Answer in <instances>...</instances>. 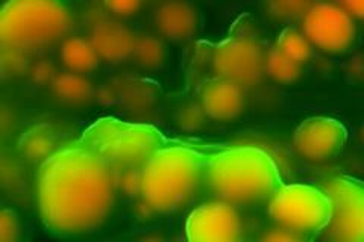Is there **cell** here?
<instances>
[{
    "mask_svg": "<svg viewBox=\"0 0 364 242\" xmlns=\"http://www.w3.org/2000/svg\"><path fill=\"white\" fill-rule=\"evenodd\" d=\"M116 188V171L90 148L79 141L56 148L38 171L41 220L60 235L91 232L109 215Z\"/></svg>",
    "mask_w": 364,
    "mask_h": 242,
    "instance_id": "1",
    "label": "cell"
},
{
    "mask_svg": "<svg viewBox=\"0 0 364 242\" xmlns=\"http://www.w3.org/2000/svg\"><path fill=\"white\" fill-rule=\"evenodd\" d=\"M210 192L231 204L270 199L282 187L278 164L258 147H234L214 155L203 170Z\"/></svg>",
    "mask_w": 364,
    "mask_h": 242,
    "instance_id": "2",
    "label": "cell"
},
{
    "mask_svg": "<svg viewBox=\"0 0 364 242\" xmlns=\"http://www.w3.org/2000/svg\"><path fill=\"white\" fill-rule=\"evenodd\" d=\"M203 158L186 145H163L141 168L140 195L154 212L170 214L184 207L203 177Z\"/></svg>",
    "mask_w": 364,
    "mask_h": 242,
    "instance_id": "3",
    "label": "cell"
},
{
    "mask_svg": "<svg viewBox=\"0 0 364 242\" xmlns=\"http://www.w3.org/2000/svg\"><path fill=\"white\" fill-rule=\"evenodd\" d=\"M72 23L64 0H8L0 14V40L4 48L40 50L64 40Z\"/></svg>",
    "mask_w": 364,
    "mask_h": 242,
    "instance_id": "4",
    "label": "cell"
},
{
    "mask_svg": "<svg viewBox=\"0 0 364 242\" xmlns=\"http://www.w3.org/2000/svg\"><path fill=\"white\" fill-rule=\"evenodd\" d=\"M82 145L102 158L116 171L143 168L158 148L166 145L163 133L151 124L99 119L84 131Z\"/></svg>",
    "mask_w": 364,
    "mask_h": 242,
    "instance_id": "5",
    "label": "cell"
},
{
    "mask_svg": "<svg viewBox=\"0 0 364 242\" xmlns=\"http://www.w3.org/2000/svg\"><path fill=\"white\" fill-rule=\"evenodd\" d=\"M331 212L333 203L326 191L302 183L282 185L269 199L272 220L302 238L323 232Z\"/></svg>",
    "mask_w": 364,
    "mask_h": 242,
    "instance_id": "6",
    "label": "cell"
},
{
    "mask_svg": "<svg viewBox=\"0 0 364 242\" xmlns=\"http://www.w3.org/2000/svg\"><path fill=\"white\" fill-rule=\"evenodd\" d=\"M325 191L333 203L331 220L323 230L325 239L364 242V185L348 177L326 180Z\"/></svg>",
    "mask_w": 364,
    "mask_h": 242,
    "instance_id": "7",
    "label": "cell"
},
{
    "mask_svg": "<svg viewBox=\"0 0 364 242\" xmlns=\"http://www.w3.org/2000/svg\"><path fill=\"white\" fill-rule=\"evenodd\" d=\"M266 52L250 37H232L213 50L211 67L215 77L240 87H254L266 75Z\"/></svg>",
    "mask_w": 364,
    "mask_h": 242,
    "instance_id": "8",
    "label": "cell"
},
{
    "mask_svg": "<svg viewBox=\"0 0 364 242\" xmlns=\"http://www.w3.org/2000/svg\"><path fill=\"white\" fill-rule=\"evenodd\" d=\"M302 33L313 45L325 52H345L355 38L352 17L340 5L313 4L302 17Z\"/></svg>",
    "mask_w": 364,
    "mask_h": 242,
    "instance_id": "9",
    "label": "cell"
},
{
    "mask_svg": "<svg viewBox=\"0 0 364 242\" xmlns=\"http://www.w3.org/2000/svg\"><path fill=\"white\" fill-rule=\"evenodd\" d=\"M186 233L193 242H235L242 238L243 226L235 207L219 200L193 211L186 224Z\"/></svg>",
    "mask_w": 364,
    "mask_h": 242,
    "instance_id": "10",
    "label": "cell"
},
{
    "mask_svg": "<svg viewBox=\"0 0 364 242\" xmlns=\"http://www.w3.org/2000/svg\"><path fill=\"white\" fill-rule=\"evenodd\" d=\"M348 131L337 120L313 117L305 120L294 132L293 145L298 155L313 163L333 159L343 148Z\"/></svg>",
    "mask_w": 364,
    "mask_h": 242,
    "instance_id": "11",
    "label": "cell"
},
{
    "mask_svg": "<svg viewBox=\"0 0 364 242\" xmlns=\"http://www.w3.org/2000/svg\"><path fill=\"white\" fill-rule=\"evenodd\" d=\"M199 105L210 119L234 120L245 108L243 87L222 77L207 80L199 89Z\"/></svg>",
    "mask_w": 364,
    "mask_h": 242,
    "instance_id": "12",
    "label": "cell"
},
{
    "mask_svg": "<svg viewBox=\"0 0 364 242\" xmlns=\"http://www.w3.org/2000/svg\"><path fill=\"white\" fill-rule=\"evenodd\" d=\"M91 44L100 60L108 62H123L134 55L136 37L127 28L116 21L104 20L96 23L90 35Z\"/></svg>",
    "mask_w": 364,
    "mask_h": 242,
    "instance_id": "13",
    "label": "cell"
},
{
    "mask_svg": "<svg viewBox=\"0 0 364 242\" xmlns=\"http://www.w3.org/2000/svg\"><path fill=\"white\" fill-rule=\"evenodd\" d=\"M155 26L163 37L172 41H186L198 29L195 8L184 2H167L155 11Z\"/></svg>",
    "mask_w": 364,
    "mask_h": 242,
    "instance_id": "14",
    "label": "cell"
},
{
    "mask_svg": "<svg viewBox=\"0 0 364 242\" xmlns=\"http://www.w3.org/2000/svg\"><path fill=\"white\" fill-rule=\"evenodd\" d=\"M63 64L73 73H88L97 67L100 57L90 40L68 38L61 48Z\"/></svg>",
    "mask_w": 364,
    "mask_h": 242,
    "instance_id": "15",
    "label": "cell"
},
{
    "mask_svg": "<svg viewBox=\"0 0 364 242\" xmlns=\"http://www.w3.org/2000/svg\"><path fill=\"white\" fill-rule=\"evenodd\" d=\"M55 96L65 103L72 105H82L93 99L95 89L88 79L79 73H64L58 75L52 82Z\"/></svg>",
    "mask_w": 364,
    "mask_h": 242,
    "instance_id": "16",
    "label": "cell"
},
{
    "mask_svg": "<svg viewBox=\"0 0 364 242\" xmlns=\"http://www.w3.org/2000/svg\"><path fill=\"white\" fill-rule=\"evenodd\" d=\"M55 133L48 124H40L21 136L20 150L32 163L46 160L55 152Z\"/></svg>",
    "mask_w": 364,
    "mask_h": 242,
    "instance_id": "17",
    "label": "cell"
},
{
    "mask_svg": "<svg viewBox=\"0 0 364 242\" xmlns=\"http://www.w3.org/2000/svg\"><path fill=\"white\" fill-rule=\"evenodd\" d=\"M302 64L279 52L277 48L266 55V75L279 84H293L301 77Z\"/></svg>",
    "mask_w": 364,
    "mask_h": 242,
    "instance_id": "18",
    "label": "cell"
},
{
    "mask_svg": "<svg viewBox=\"0 0 364 242\" xmlns=\"http://www.w3.org/2000/svg\"><path fill=\"white\" fill-rule=\"evenodd\" d=\"M132 57L140 67L147 68V70H154V68L161 67L164 62V44L151 35H143L140 38L136 37Z\"/></svg>",
    "mask_w": 364,
    "mask_h": 242,
    "instance_id": "19",
    "label": "cell"
},
{
    "mask_svg": "<svg viewBox=\"0 0 364 242\" xmlns=\"http://www.w3.org/2000/svg\"><path fill=\"white\" fill-rule=\"evenodd\" d=\"M275 48L286 56L291 57L293 61L302 65L309 61L311 56V43L306 40L304 33L294 29L282 31L281 35L278 37Z\"/></svg>",
    "mask_w": 364,
    "mask_h": 242,
    "instance_id": "20",
    "label": "cell"
},
{
    "mask_svg": "<svg viewBox=\"0 0 364 242\" xmlns=\"http://www.w3.org/2000/svg\"><path fill=\"white\" fill-rule=\"evenodd\" d=\"M267 8L273 17L279 20L302 18L311 8V0H266Z\"/></svg>",
    "mask_w": 364,
    "mask_h": 242,
    "instance_id": "21",
    "label": "cell"
},
{
    "mask_svg": "<svg viewBox=\"0 0 364 242\" xmlns=\"http://www.w3.org/2000/svg\"><path fill=\"white\" fill-rule=\"evenodd\" d=\"M123 105L132 111H141L151 105L154 100V93L151 87H147L143 82H132L128 84L122 93Z\"/></svg>",
    "mask_w": 364,
    "mask_h": 242,
    "instance_id": "22",
    "label": "cell"
},
{
    "mask_svg": "<svg viewBox=\"0 0 364 242\" xmlns=\"http://www.w3.org/2000/svg\"><path fill=\"white\" fill-rule=\"evenodd\" d=\"M207 114L203 112L200 105H196V103H188V105H184L176 115V123L179 124L181 129L193 132L200 129Z\"/></svg>",
    "mask_w": 364,
    "mask_h": 242,
    "instance_id": "23",
    "label": "cell"
},
{
    "mask_svg": "<svg viewBox=\"0 0 364 242\" xmlns=\"http://www.w3.org/2000/svg\"><path fill=\"white\" fill-rule=\"evenodd\" d=\"M20 236V223L14 211L4 209L0 214V241L11 242Z\"/></svg>",
    "mask_w": 364,
    "mask_h": 242,
    "instance_id": "24",
    "label": "cell"
},
{
    "mask_svg": "<svg viewBox=\"0 0 364 242\" xmlns=\"http://www.w3.org/2000/svg\"><path fill=\"white\" fill-rule=\"evenodd\" d=\"M108 11L120 17H129L141 8L143 0H104Z\"/></svg>",
    "mask_w": 364,
    "mask_h": 242,
    "instance_id": "25",
    "label": "cell"
},
{
    "mask_svg": "<svg viewBox=\"0 0 364 242\" xmlns=\"http://www.w3.org/2000/svg\"><path fill=\"white\" fill-rule=\"evenodd\" d=\"M264 241H272V242H291V241H299L302 236L298 233L291 232V230L278 226L277 229H272L263 236Z\"/></svg>",
    "mask_w": 364,
    "mask_h": 242,
    "instance_id": "26",
    "label": "cell"
},
{
    "mask_svg": "<svg viewBox=\"0 0 364 242\" xmlns=\"http://www.w3.org/2000/svg\"><path fill=\"white\" fill-rule=\"evenodd\" d=\"M338 4L350 17L364 18V0H338Z\"/></svg>",
    "mask_w": 364,
    "mask_h": 242,
    "instance_id": "27",
    "label": "cell"
},
{
    "mask_svg": "<svg viewBox=\"0 0 364 242\" xmlns=\"http://www.w3.org/2000/svg\"><path fill=\"white\" fill-rule=\"evenodd\" d=\"M360 138H361V141L364 143V126L361 128V132H360Z\"/></svg>",
    "mask_w": 364,
    "mask_h": 242,
    "instance_id": "28",
    "label": "cell"
}]
</instances>
